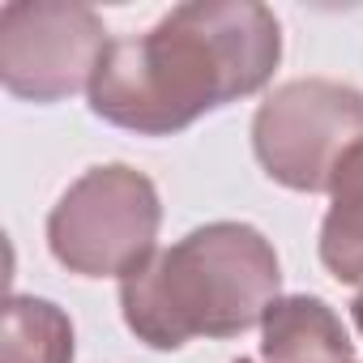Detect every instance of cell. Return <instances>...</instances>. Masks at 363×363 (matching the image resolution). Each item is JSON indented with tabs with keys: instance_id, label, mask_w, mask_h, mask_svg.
<instances>
[{
	"instance_id": "obj_6",
	"label": "cell",
	"mask_w": 363,
	"mask_h": 363,
	"mask_svg": "<svg viewBox=\"0 0 363 363\" xmlns=\"http://www.w3.org/2000/svg\"><path fill=\"white\" fill-rule=\"evenodd\" d=\"M265 363H354L342 316L320 295H282L261 320Z\"/></svg>"
},
{
	"instance_id": "obj_3",
	"label": "cell",
	"mask_w": 363,
	"mask_h": 363,
	"mask_svg": "<svg viewBox=\"0 0 363 363\" xmlns=\"http://www.w3.org/2000/svg\"><path fill=\"white\" fill-rule=\"evenodd\" d=\"M162 201L154 179L128 162L82 171L48 214V248L77 278H128L154 257Z\"/></svg>"
},
{
	"instance_id": "obj_2",
	"label": "cell",
	"mask_w": 363,
	"mask_h": 363,
	"mask_svg": "<svg viewBox=\"0 0 363 363\" xmlns=\"http://www.w3.org/2000/svg\"><path fill=\"white\" fill-rule=\"evenodd\" d=\"M282 299V265L252 223H206L120 278V316L150 350L240 337Z\"/></svg>"
},
{
	"instance_id": "obj_1",
	"label": "cell",
	"mask_w": 363,
	"mask_h": 363,
	"mask_svg": "<svg viewBox=\"0 0 363 363\" xmlns=\"http://www.w3.org/2000/svg\"><path fill=\"white\" fill-rule=\"evenodd\" d=\"M282 26L261 0H189L145 35L111 39L90 82V111L137 137H171L274 82Z\"/></svg>"
},
{
	"instance_id": "obj_5",
	"label": "cell",
	"mask_w": 363,
	"mask_h": 363,
	"mask_svg": "<svg viewBox=\"0 0 363 363\" xmlns=\"http://www.w3.org/2000/svg\"><path fill=\"white\" fill-rule=\"evenodd\" d=\"M103 18L82 0H9L0 9V82L22 103L90 90L107 52Z\"/></svg>"
},
{
	"instance_id": "obj_8",
	"label": "cell",
	"mask_w": 363,
	"mask_h": 363,
	"mask_svg": "<svg viewBox=\"0 0 363 363\" xmlns=\"http://www.w3.org/2000/svg\"><path fill=\"white\" fill-rule=\"evenodd\" d=\"M73 354H77V337L60 303L39 299V295L5 299L0 363H73Z\"/></svg>"
},
{
	"instance_id": "obj_7",
	"label": "cell",
	"mask_w": 363,
	"mask_h": 363,
	"mask_svg": "<svg viewBox=\"0 0 363 363\" xmlns=\"http://www.w3.org/2000/svg\"><path fill=\"white\" fill-rule=\"evenodd\" d=\"M316 252H320V265L337 282L363 286V141L342 158L333 175Z\"/></svg>"
},
{
	"instance_id": "obj_4",
	"label": "cell",
	"mask_w": 363,
	"mask_h": 363,
	"mask_svg": "<svg viewBox=\"0 0 363 363\" xmlns=\"http://www.w3.org/2000/svg\"><path fill=\"white\" fill-rule=\"evenodd\" d=\"M363 141V90L333 77L274 86L252 116V154L274 184L329 193L342 158Z\"/></svg>"
},
{
	"instance_id": "obj_9",
	"label": "cell",
	"mask_w": 363,
	"mask_h": 363,
	"mask_svg": "<svg viewBox=\"0 0 363 363\" xmlns=\"http://www.w3.org/2000/svg\"><path fill=\"white\" fill-rule=\"evenodd\" d=\"M350 316H354V329L363 333V291L354 295V303H350Z\"/></svg>"
},
{
	"instance_id": "obj_10",
	"label": "cell",
	"mask_w": 363,
	"mask_h": 363,
	"mask_svg": "<svg viewBox=\"0 0 363 363\" xmlns=\"http://www.w3.org/2000/svg\"><path fill=\"white\" fill-rule=\"evenodd\" d=\"M235 363H252V359H235Z\"/></svg>"
}]
</instances>
